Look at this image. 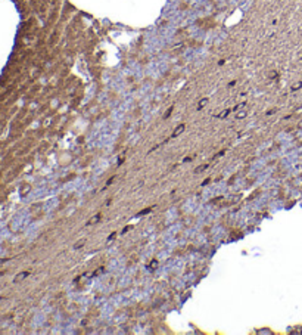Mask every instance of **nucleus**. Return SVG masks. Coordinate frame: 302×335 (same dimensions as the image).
I'll use <instances>...</instances> for the list:
<instances>
[{"instance_id":"f257e3e1","label":"nucleus","mask_w":302,"mask_h":335,"mask_svg":"<svg viewBox=\"0 0 302 335\" xmlns=\"http://www.w3.org/2000/svg\"><path fill=\"white\" fill-rule=\"evenodd\" d=\"M184 129H186V126H184V124H180L177 129L172 131V136H171V137H177V136H180V135L184 131Z\"/></svg>"},{"instance_id":"f03ea898","label":"nucleus","mask_w":302,"mask_h":335,"mask_svg":"<svg viewBox=\"0 0 302 335\" xmlns=\"http://www.w3.org/2000/svg\"><path fill=\"white\" fill-rule=\"evenodd\" d=\"M208 102H209V99H208V98H203V99H201V100H199V103H197V109L205 108V106L208 105Z\"/></svg>"},{"instance_id":"7ed1b4c3","label":"nucleus","mask_w":302,"mask_h":335,"mask_svg":"<svg viewBox=\"0 0 302 335\" xmlns=\"http://www.w3.org/2000/svg\"><path fill=\"white\" fill-rule=\"evenodd\" d=\"M100 217H102V214H100V213H99V214H96L95 217H91V218H90V220H89V223H87V224H91V223H97V222H99V220H100Z\"/></svg>"},{"instance_id":"20e7f679","label":"nucleus","mask_w":302,"mask_h":335,"mask_svg":"<svg viewBox=\"0 0 302 335\" xmlns=\"http://www.w3.org/2000/svg\"><path fill=\"white\" fill-rule=\"evenodd\" d=\"M302 87V81H298L296 84H293L292 86V92H296V90H299V89Z\"/></svg>"},{"instance_id":"39448f33","label":"nucleus","mask_w":302,"mask_h":335,"mask_svg":"<svg viewBox=\"0 0 302 335\" xmlns=\"http://www.w3.org/2000/svg\"><path fill=\"white\" fill-rule=\"evenodd\" d=\"M245 117H246V111H240V112H237V115H236L237 120H242V118H245Z\"/></svg>"},{"instance_id":"423d86ee","label":"nucleus","mask_w":302,"mask_h":335,"mask_svg":"<svg viewBox=\"0 0 302 335\" xmlns=\"http://www.w3.org/2000/svg\"><path fill=\"white\" fill-rule=\"evenodd\" d=\"M230 111H231V109H225V111H223L221 114H220L218 117H220V118H225L227 115H228V114H230Z\"/></svg>"},{"instance_id":"0eeeda50","label":"nucleus","mask_w":302,"mask_h":335,"mask_svg":"<svg viewBox=\"0 0 302 335\" xmlns=\"http://www.w3.org/2000/svg\"><path fill=\"white\" fill-rule=\"evenodd\" d=\"M84 242H86V239H81V241H78L77 244L74 245V248H75V250H78L80 247H83V245H84Z\"/></svg>"},{"instance_id":"6e6552de","label":"nucleus","mask_w":302,"mask_h":335,"mask_svg":"<svg viewBox=\"0 0 302 335\" xmlns=\"http://www.w3.org/2000/svg\"><path fill=\"white\" fill-rule=\"evenodd\" d=\"M209 167V164H205V165H201V167H197L196 168V173H201V171H203L205 168H208Z\"/></svg>"},{"instance_id":"1a4fd4ad","label":"nucleus","mask_w":302,"mask_h":335,"mask_svg":"<svg viewBox=\"0 0 302 335\" xmlns=\"http://www.w3.org/2000/svg\"><path fill=\"white\" fill-rule=\"evenodd\" d=\"M172 109H174V106H170V109L166 111V114H165V115H164V117H165V118H168V117H170V115H171V112H172Z\"/></svg>"},{"instance_id":"9d476101","label":"nucleus","mask_w":302,"mask_h":335,"mask_svg":"<svg viewBox=\"0 0 302 335\" xmlns=\"http://www.w3.org/2000/svg\"><path fill=\"white\" fill-rule=\"evenodd\" d=\"M103 272H105V269H103V267H100L97 272H95V273H93V276H97V275H100V273H103Z\"/></svg>"},{"instance_id":"9b49d317","label":"nucleus","mask_w":302,"mask_h":335,"mask_svg":"<svg viewBox=\"0 0 302 335\" xmlns=\"http://www.w3.org/2000/svg\"><path fill=\"white\" fill-rule=\"evenodd\" d=\"M149 211H150V208H146V210H144V211H142V213H139V214H137V216H143V214H148Z\"/></svg>"},{"instance_id":"f8f14e48","label":"nucleus","mask_w":302,"mask_h":335,"mask_svg":"<svg viewBox=\"0 0 302 335\" xmlns=\"http://www.w3.org/2000/svg\"><path fill=\"white\" fill-rule=\"evenodd\" d=\"M156 266H158V261H156V260H153V261L150 263V266H149V267H156Z\"/></svg>"},{"instance_id":"ddd939ff","label":"nucleus","mask_w":302,"mask_h":335,"mask_svg":"<svg viewBox=\"0 0 302 335\" xmlns=\"http://www.w3.org/2000/svg\"><path fill=\"white\" fill-rule=\"evenodd\" d=\"M115 235H117V232H113L112 235L109 236V238H108V239H109V241H111V239H113V238H115Z\"/></svg>"}]
</instances>
